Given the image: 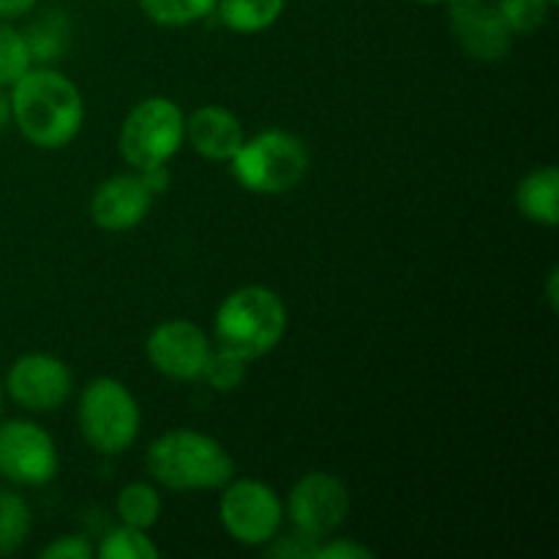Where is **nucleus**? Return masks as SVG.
Returning a JSON list of instances; mask_svg holds the SVG:
<instances>
[{
	"mask_svg": "<svg viewBox=\"0 0 559 559\" xmlns=\"http://www.w3.org/2000/svg\"><path fill=\"white\" fill-rule=\"evenodd\" d=\"M11 118L31 145L44 151L66 147L82 129L85 102L74 82L60 71L27 69L11 85Z\"/></svg>",
	"mask_w": 559,
	"mask_h": 559,
	"instance_id": "1",
	"label": "nucleus"
},
{
	"mask_svg": "<svg viewBox=\"0 0 559 559\" xmlns=\"http://www.w3.org/2000/svg\"><path fill=\"white\" fill-rule=\"evenodd\" d=\"M147 469L173 491H211L233 480L235 462L211 435L173 429L147 448Z\"/></svg>",
	"mask_w": 559,
	"mask_h": 559,
	"instance_id": "2",
	"label": "nucleus"
},
{
	"mask_svg": "<svg viewBox=\"0 0 559 559\" xmlns=\"http://www.w3.org/2000/svg\"><path fill=\"white\" fill-rule=\"evenodd\" d=\"M287 331V309L278 293L249 284L224 298L216 311V347L257 360L271 353Z\"/></svg>",
	"mask_w": 559,
	"mask_h": 559,
	"instance_id": "3",
	"label": "nucleus"
},
{
	"mask_svg": "<svg viewBox=\"0 0 559 559\" xmlns=\"http://www.w3.org/2000/svg\"><path fill=\"white\" fill-rule=\"evenodd\" d=\"M233 175L254 194H287L309 173V151L289 131H260L243 140L233 158Z\"/></svg>",
	"mask_w": 559,
	"mask_h": 559,
	"instance_id": "4",
	"label": "nucleus"
},
{
	"mask_svg": "<svg viewBox=\"0 0 559 559\" xmlns=\"http://www.w3.org/2000/svg\"><path fill=\"white\" fill-rule=\"evenodd\" d=\"M80 431L102 456H120L140 435V404L115 377H96L80 396Z\"/></svg>",
	"mask_w": 559,
	"mask_h": 559,
	"instance_id": "5",
	"label": "nucleus"
},
{
	"mask_svg": "<svg viewBox=\"0 0 559 559\" xmlns=\"http://www.w3.org/2000/svg\"><path fill=\"white\" fill-rule=\"evenodd\" d=\"M186 142V115L173 98L151 96L131 107L120 126V156L136 167L145 169L164 167L180 145Z\"/></svg>",
	"mask_w": 559,
	"mask_h": 559,
	"instance_id": "6",
	"label": "nucleus"
},
{
	"mask_svg": "<svg viewBox=\"0 0 559 559\" xmlns=\"http://www.w3.org/2000/svg\"><path fill=\"white\" fill-rule=\"evenodd\" d=\"M218 519L233 540L243 546H265L276 538L284 506L276 491L262 480H229L222 486Z\"/></svg>",
	"mask_w": 559,
	"mask_h": 559,
	"instance_id": "7",
	"label": "nucleus"
},
{
	"mask_svg": "<svg viewBox=\"0 0 559 559\" xmlns=\"http://www.w3.org/2000/svg\"><path fill=\"white\" fill-rule=\"evenodd\" d=\"M349 513V491L331 473H306L289 489L287 516L298 533L320 540L328 538Z\"/></svg>",
	"mask_w": 559,
	"mask_h": 559,
	"instance_id": "8",
	"label": "nucleus"
},
{
	"mask_svg": "<svg viewBox=\"0 0 559 559\" xmlns=\"http://www.w3.org/2000/svg\"><path fill=\"white\" fill-rule=\"evenodd\" d=\"M3 388L27 413H52L71 396L74 377L58 355L27 353L11 364Z\"/></svg>",
	"mask_w": 559,
	"mask_h": 559,
	"instance_id": "9",
	"label": "nucleus"
},
{
	"mask_svg": "<svg viewBox=\"0 0 559 559\" xmlns=\"http://www.w3.org/2000/svg\"><path fill=\"white\" fill-rule=\"evenodd\" d=\"M0 475L20 486H44L58 475V451L31 420L0 424Z\"/></svg>",
	"mask_w": 559,
	"mask_h": 559,
	"instance_id": "10",
	"label": "nucleus"
},
{
	"mask_svg": "<svg viewBox=\"0 0 559 559\" xmlns=\"http://www.w3.org/2000/svg\"><path fill=\"white\" fill-rule=\"evenodd\" d=\"M448 22L459 47L480 63H500L511 52L516 33L495 0H451Z\"/></svg>",
	"mask_w": 559,
	"mask_h": 559,
	"instance_id": "11",
	"label": "nucleus"
},
{
	"mask_svg": "<svg viewBox=\"0 0 559 559\" xmlns=\"http://www.w3.org/2000/svg\"><path fill=\"white\" fill-rule=\"evenodd\" d=\"M211 353V338L189 320L162 322L153 328L145 342L151 366L169 380H200Z\"/></svg>",
	"mask_w": 559,
	"mask_h": 559,
	"instance_id": "12",
	"label": "nucleus"
},
{
	"mask_svg": "<svg viewBox=\"0 0 559 559\" xmlns=\"http://www.w3.org/2000/svg\"><path fill=\"white\" fill-rule=\"evenodd\" d=\"M153 191L140 175H115L104 180L91 197V218L107 233H126L147 216L153 205Z\"/></svg>",
	"mask_w": 559,
	"mask_h": 559,
	"instance_id": "13",
	"label": "nucleus"
},
{
	"mask_svg": "<svg viewBox=\"0 0 559 559\" xmlns=\"http://www.w3.org/2000/svg\"><path fill=\"white\" fill-rule=\"evenodd\" d=\"M186 140L202 158L229 162L238 153V147L243 145L246 134L238 115L216 107V104H207V107L194 109L186 118Z\"/></svg>",
	"mask_w": 559,
	"mask_h": 559,
	"instance_id": "14",
	"label": "nucleus"
},
{
	"mask_svg": "<svg viewBox=\"0 0 559 559\" xmlns=\"http://www.w3.org/2000/svg\"><path fill=\"white\" fill-rule=\"evenodd\" d=\"M516 207L524 218L555 227L559 222V173L555 164L535 167L516 189Z\"/></svg>",
	"mask_w": 559,
	"mask_h": 559,
	"instance_id": "15",
	"label": "nucleus"
},
{
	"mask_svg": "<svg viewBox=\"0 0 559 559\" xmlns=\"http://www.w3.org/2000/svg\"><path fill=\"white\" fill-rule=\"evenodd\" d=\"M287 0H216L218 16L235 33L267 31L282 16Z\"/></svg>",
	"mask_w": 559,
	"mask_h": 559,
	"instance_id": "16",
	"label": "nucleus"
},
{
	"mask_svg": "<svg viewBox=\"0 0 559 559\" xmlns=\"http://www.w3.org/2000/svg\"><path fill=\"white\" fill-rule=\"evenodd\" d=\"M33 530V513L25 497L0 489V555H14Z\"/></svg>",
	"mask_w": 559,
	"mask_h": 559,
	"instance_id": "17",
	"label": "nucleus"
},
{
	"mask_svg": "<svg viewBox=\"0 0 559 559\" xmlns=\"http://www.w3.org/2000/svg\"><path fill=\"white\" fill-rule=\"evenodd\" d=\"M115 511H118L120 524L151 530L158 522V516H162V497H158L153 486L129 484L118 491Z\"/></svg>",
	"mask_w": 559,
	"mask_h": 559,
	"instance_id": "18",
	"label": "nucleus"
},
{
	"mask_svg": "<svg viewBox=\"0 0 559 559\" xmlns=\"http://www.w3.org/2000/svg\"><path fill=\"white\" fill-rule=\"evenodd\" d=\"M140 9L156 25L183 27L216 11V0H140Z\"/></svg>",
	"mask_w": 559,
	"mask_h": 559,
	"instance_id": "19",
	"label": "nucleus"
},
{
	"mask_svg": "<svg viewBox=\"0 0 559 559\" xmlns=\"http://www.w3.org/2000/svg\"><path fill=\"white\" fill-rule=\"evenodd\" d=\"M96 555L102 559H158L162 551L147 538V530L120 524V527L109 530Z\"/></svg>",
	"mask_w": 559,
	"mask_h": 559,
	"instance_id": "20",
	"label": "nucleus"
},
{
	"mask_svg": "<svg viewBox=\"0 0 559 559\" xmlns=\"http://www.w3.org/2000/svg\"><path fill=\"white\" fill-rule=\"evenodd\" d=\"M27 49H31V58L36 63H47V60H55L66 49V41H69V22L63 16H44L41 22L31 27L25 33Z\"/></svg>",
	"mask_w": 559,
	"mask_h": 559,
	"instance_id": "21",
	"label": "nucleus"
},
{
	"mask_svg": "<svg viewBox=\"0 0 559 559\" xmlns=\"http://www.w3.org/2000/svg\"><path fill=\"white\" fill-rule=\"evenodd\" d=\"M33 66L25 33L0 22V87H11Z\"/></svg>",
	"mask_w": 559,
	"mask_h": 559,
	"instance_id": "22",
	"label": "nucleus"
},
{
	"mask_svg": "<svg viewBox=\"0 0 559 559\" xmlns=\"http://www.w3.org/2000/svg\"><path fill=\"white\" fill-rule=\"evenodd\" d=\"M246 364H249V360H243V358H238V355L227 353V349L216 347L211 353V358H207V366H205V371H202V377H205V380L211 382V388H216V391H222V393L235 391V388L243 382Z\"/></svg>",
	"mask_w": 559,
	"mask_h": 559,
	"instance_id": "23",
	"label": "nucleus"
},
{
	"mask_svg": "<svg viewBox=\"0 0 559 559\" xmlns=\"http://www.w3.org/2000/svg\"><path fill=\"white\" fill-rule=\"evenodd\" d=\"M513 33H533L549 16V5L544 0H495Z\"/></svg>",
	"mask_w": 559,
	"mask_h": 559,
	"instance_id": "24",
	"label": "nucleus"
},
{
	"mask_svg": "<svg viewBox=\"0 0 559 559\" xmlns=\"http://www.w3.org/2000/svg\"><path fill=\"white\" fill-rule=\"evenodd\" d=\"M96 549L82 535H63L41 551V559H93Z\"/></svg>",
	"mask_w": 559,
	"mask_h": 559,
	"instance_id": "25",
	"label": "nucleus"
},
{
	"mask_svg": "<svg viewBox=\"0 0 559 559\" xmlns=\"http://www.w3.org/2000/svg\"><path fill=\"white\" fill-rule=\"evenodd\" d=\"M276 540V538H273ZM320 540L309 538V535L298 533L295 530L293 535H284V538H278L276 544L267 549V555L271 557H287V559H314V549Z\"/></svg>",
	"mask_w": 559,
	"mask_h": 559,
	"instance_id": "26",
	"label": "nucleus"
},
{
	"mask_svg": "<svg viewBox=\"0 0 559 559\" xmlns=\"http://www.w3.org/2000/svg\"><path fill=\"white\" fill-rule=\"evenodd\" d=\"M314 559H374V551L355 540H328L317 544Z\"/></svg>",
	"mask_w": 559,
	"mask_h": 559,
	"instance_id": "27",
	"label": "nucleus"
},
{
	"mask_svg": "<svg viewBox=\"0 0 559 559\" xmlns=\"http://www.w3.org/2000/svg\"><path fill=\"white\" fill-rule=\"evenodd\" d=\"M38 0H0V20H16L36 9Z\"/></svg>",
	"mask_w": 559,
	"mask_h": 559,
	"instance_id": "28",
	"label": "nucleus"
},
{
	"mask_svg": "<svg viewBox=\"0 0 559 559\" xmlns=\"http://www.w3.org/2000/svg\"><path fill=\"white\" fill-rule=\"evenodd\" d=\"M9 120H11V98L5 96L3 87H0V131L9 126Z\"/></svg>",
	"mask_w": 559,
	"mask_h": 559,
	"instance_id": "29",
	"label": "nucleus"
},
{
	"mask_svg": "<svg viewBox=\"0 0 559 559\" xmlns=\"http://www.w3.org/2000/svg\"><path fill=\"white\" fill-rule=\"evenodd\" d=\"M557 282H559V267L555 265V267H551V273H549V304H551V309H557V306H559Z\"/></svg>",
	"mask_w": 559,
	"mask_h": 559,
	"instance_id": "30",
	"label": "nucleus"
},
{
	"mask_svg": "<svg viewBox=\"0 0 559 559\" xmlns=\"http://www.w3.org/2000/svg\"><path fill=\"white\" fill-rule=\"evenodd\" d=\"M0 413H3V385H0Z\"/></svg>",
	"mask_w": 559,
	"mask_h": 559,
	"instance_id": "31",
	"label": "nucleus"
},
{
	"mask_svg": "<svg viewBox=\"0 0 559 559\" xmlns=\"http://www.w3.org/2000/svg\"><path fill=\"white\" fill-rule=\"evenodd\" d=\"M544 3H546V5H549V9H551V5H557V3H559V0H544Z\"/></svg>",
	"mask_w": 559,
	"mask_h": 559,
	"instance_id": "32",
	"label": "nucleus"
}]
</instances>
